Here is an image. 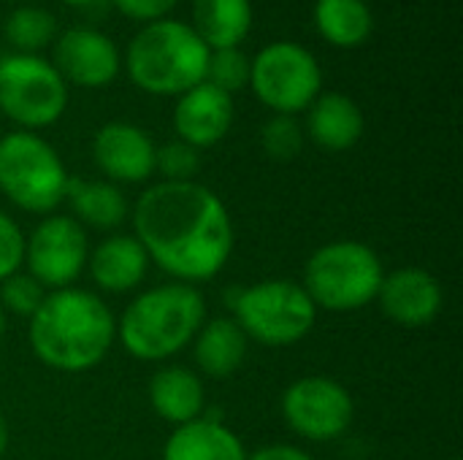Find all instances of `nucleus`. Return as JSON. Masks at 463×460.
<instances>
[{
  "label": "nucleus",
  "instance_id": "35",
  "mask_svg": "<svg viewBox=\"0 0 463 460\" xmlns=\"http://www.w3.org/2000/svg\"><path fill=\"white\" fill-rule=\"evenodd\" d=\"M8 3H22V5H24V3H30V0H8Z\"/></svg>",
  "mask_w": 463,
  "mask_h": 460
},
{
  "label": "nucleus",
  "instance_id": "29",
  "mask_svg": "<svg viewBox=\"0 0 463 460\" xmlns=\"http://www.w3.org/2000/svg\"><path fill=\"white\" fill-rule=\"evenodd\" d=\"M24 266V233L22 228L0 211V282Z\"/></svg>",
  "mask_w": 463,
  "mask_h": 460
},
{
  "label": "nucleus",
  "instance_id": "18",
  "mask_svg": "<svg viewBox=\"0 0 463 460\" xmlns=\"http://www.w3.org/2000/svg\"><path fill=\"white\" fill-rule=\"evenodd\" d=\"M149 404L155 415L163 418L165 423L187 426L203 415L206 407L203 380L184 366L160 369L149 380Z\"/></svg>",
  "mask_w": 463,
  "mask_h": 460
},
{
  "label": "nucleus",
  "instance_id": "17",
  "mask_svg": "<svg viewBox=\"0 0 463 460\" xmlns=\"http://www.w3.org/2000/svg\"><path fill=\"white\" fill-rule=\"evenodd\" d=\"M307 133L326 152H347L364 136V111L345 92H320L307 108Z\"/></svg>",
  "mask_w": 463,
  "mask_h": 460
},
{
  "label": "nucleus",
  "instance_id": "20",
  "mask_svg": "<svg viewBox=\"0 0 463 460\" xmlns=\"http://www.w3.org/2000/svg\"><path fill=\"white\" fill-rule=\"evenodd\" d=\"M250 339L233 317H217L201 325L193 339V358L198 369L212 380L233 377L247 361Z\"/></svg>",
  "mask_w": 463,
  "mask_h": 460
},
{
  "label": "nucleus",
  "instance_id": "25",
  "mask_svg": "<svg viewBox=\"0 0 463 460\" xmlns=\"http://www.w3.org/2000/svg\"><path fill=\"white\" fill-rule=\"evenodd\" d=\"M206 81L217 89L233 95L250 84V57L239 49H212L206 62Z\"/></svg>",
  "mask_w": 463,
  "mask_h": 460
},
{
  "label": "nucleus",
  "instance_id": "5",
  "mask_svg": "<svg viewBox=\"0 0 463 460\" xmlns=\"http://www.w3.org/2000/svg\"><path fill=\"white\" fill-rule=\"evenodd\" d=\"M383 277V260L369 244L339 239L312 252L301 287L317 309L347 314L377 301Z\"/></svg>",
  "mask_w": 463,
  "mask_h": 460
},
{
  "label": "nucleus",
  "instance_id": "21",
  "mask_svg": "<svg viewBox=\"0 0 463 460\" xmlns=\"http://www.w3.org/2000/svg\"><path fill=\"white\" fill-rule=\"evenodd\" d=\"M190 27L209 46V52L241 46V41L252 30V3L250 0H195Z\"/></svg>",
  "mask_w": 463,
  "mask_h": 460
},
{
  "label": "nucleus",
  "instance_id": "16",
  "mask_svg": "<svg viewBox=\"0 0 463 460\" xmlns=\"http://www.w3.org/2000/svg\"><path fill=\"white\" fill-rule=\"evenodd\" d=\"M87 268L92 282L106 293H130L136 290L146 271H149V255L138 244L136 236L117 233L106 236L87 258Z\"/></svg>",
  "mask_w": 463,
  "mask_h": 460
},
{
  "label": "nucleus",
  "instance_id": "14",
  "mask_svg": "<svg viewBox=\"0 0 463 460\" xmlns=\"http://www.w3.org/2000/svg\"><path fill=\"white\" fill-rule=\"evenodd\" d=\"M442 285L426 268H399L383 277L377 304L388 320L404 328L431 325L442 312Z\"/></svg>",
  "mask_w": 463,
  "mask_h": 460
},
{
  "label": "nucleus",
  "instance_id": "24",
  "mask_svg": "<svg viewBox=\"0 0 463 460\" xmlns=\"http://www.w3.org/2000/svg\"><path fill=\"white\" fill-rule=\"evenodd\" d=\"M3 30H5V38L16 46L19 54H35L38 49L52 43V38L57 33V22L46 8L24 3L16 11H11Z\"/></svg>",
  "mask_w": 463,
  "mask_h": 460
},
{
  "label": "nucleus",
  "instance_id": "31",
  "mask_svg": "<svg viewBox=\"0 0 463 460\" xmlns=\"http://www.w3.org/2000/svg\"><path fill=\"white\" fill-rule=\"evenodd\" d=\"M247 460H315L309 453H304L301 447L293 445H269L260 447L258 453L247 455Z\"/></svg>",
  "mask_w": 463,
  "mask_h": 460
},
{
  "label": "nucleus",
  "instance_id": "30",
  "mask_svg": "<svg viewBox=\"0 0 463 460\" xmlns=\"http://www.w3.org/2000/svg\"><path fill=\"white\" fill-rule=\"evenodd\" d=\"M176 3L179 0H114L119 14H125L128 19L144 22V24L165 19L176 8Z\"/></svg>",
  "mask_w": 463,
  "mask_h": 460
},
{
  "label": "nucleus",
  "instance_id": "12",
  "mask_svg": "<svg viewBox=\"0 0 463 460\" xmlns=\"http://www.w3.org/2000/svg\"><path fill=\"white\" fill-rule=\"evenodd\" d=\"M54 70L65 84H76L84 89L109 87L122 65V54L117 43L92 27L65 30L54 41Z\"/></svg>",
  "mask_w": 463,
  "mask_h": 460
},
{
  "label": "nucleus",
  "instance_id": "7",
  "mask_svg": "<svg viewBox=\"0 0 463 460\" xmlns=\"http://www.w3.org/2000/svg\"><path fill=\"white\" fill-rule=\"evenodd\" d=\"M68 171L57 149L30 130L0 138V192L30 214H52L65 201Z\"/></svg>",
  "mask_w": 463,
  "mask_h": 460
},
{
  "label": "nucleus",
  "instance_id": "9",
  "mask_svg": "<svg viewBox=\"0 0 463 460\" xmlns=\"http://www.w3.org/2000/svg\"><path fill=\"white\" fill-rule=\"evenodd\" d=\"M250 87L274 114L307 111L323 89L317 57L293 41H274L250 60Z\"/></svg>",
  "mask_w": 463,
  "mask_h": 460
},
{
  "label": "nucleus",
  "instance_id": "11",
  "mask_svg": "<svg viewBox=\"0 0 463 460\" xmlns=\"http://www.w3.org/2000/svg\"><path fill=\"white\" fill-rule=\"evenodd\" d=\"M87 258V233L73 217L46 214L30 233V239H24L27 274L49 293L71 287L81 277Z\"/></svg>",
  "mask_w": 463,
  "mask_h": 460
},
{
  "label": "nucleus",
  "instance_id": "19",
  "mask_svg": "<svg viewBox=\"0 0 463 460\" xmlns=\"http://www.w3.org/2000/svg\"><path fill=\"white\" fill-rule=\"evenodd\" d=\"M163 460H247V450L228 426L198 418L174 428L163 447Z\"/></svg>",
  "mask_w": 463,
  "mask_h": 460
},
{
  "label": "nucleus",
  "instance_id": "2",
  "mask_svg": "<svg viewBox=\"0 0 463 460\" xmlns=\"http://www.w3.org/2000/svg\"><path fill=\"white\" fill-rule=\"evenodd\" d=\"M27 339L43 366L79 374L95 369L109 355L117 339V320L100 296L62 287L46 293L30 317Z\"/></svg>",
  "mask_w": 463,
  "mask_h": 460
},
{
  "label": "nucleus",
  "instance_id": "8",
  "mask_svg": "<svg viewBox=\"0 0 463 460\" xmlns=\"http://www.w3.org/2000/svg\"><path fill=\"white\" fill-rule=\"evenodd\" d=\"M65 106L68 84L49 60L19 52L0 57V114L35 133L54 125Z\"/></svg>",
  "mask_w": 463,
  "mask_h": 460
},
{
  "label": "nucleus",
  "instance_id": "13",
  "mask_svg": "<svg viewBox=\"0 0 463 460\" xmlns=\"http://www.w3.org/2000/svg\"><path fill=\"white\" fill-rule=\"evenodd\" d=\"M157 146L146 130L130 122H109L92 138L95 165L114 184H138L155 174Z\"/></svg>",
  "mask_w": 463,
  "mask_h": 460
},
{
  "label": "nucleus",
  "instance_id": "3",
  "mask_svg": "<svg viewBox=\"0 0 463 460\" xmlns=\"http://www.w3.org/2000/svg\"><path fill=\"white\" fill-rule=\"evenodd\" d=\"M203 323L206 301L198 287L171 282L144 290L128 304L117 323V339L130 358L157 363L193 344Z\"/></svg>",
  "mask_w": 463,
  "mask_h": 460
},
{
  "label": "nucleus",
  "instance_id": "26",
  "mask_svg": "<svg viewBox=\"0 0 463 460\" xmlns=\"http://www.w3.org/2000/svg\"><path fill=\"white\" fill-rule=\"evenodd\" d=\"M260 144L271 160L288 163V160L298 157L304 149V127L290 114H274L260 127Z\"/></svg>",
  "mask_w": 463,
  "mask_h": 460
},
{
  "label": "nucleus",
  "instance_id": "22",
  "mask_svg": "<svg viewBox=\"0 0 463 460\" xmlns=\"http://www.w3.org/2000/svg\"><path fill=\"white\" fill-rule=\"evenodd\" d=\"M65 201L71 203L76 222L95 230H114L128 217L125 192L114 182H90L71 176L65 187Z\"/></svg>",
  "mask_w": 463,
  "mask_h": 460
},
{
  "label": "nucleus",
  "instance_id": "28",
  "mask_svg": "<svg viewBox=\"0 0 463 460\" xmlns=\"http://www.w3.org/2000/svg\"><path fill=\"white\" fill-rule=\"evenodd\" d=\"M155 171L163 174V182H195L201 171V155L184 141H168L155 155Z\"/></svg>",
  "mask_w": 463,
  "mask_h": 460
},
{
  "label": "nucleus",
  "instance_id": "10",
  "mask_svg": "<svg viewBox=\"0 0 463 460\" xmlns=\"http://www.w3.org/2000/svg\"><path fill=\"white\" fill-rule=\"evenodd\" d=\"M279 407L288 428L315 445L342 439L355 420V401L350 390L323 374L296 380L282 393Z\"/></svg>",
  "mask_w": 463,
  "mask_h": 460
},
{
  "label": "nucleus",
  "instance_id": "4",
  "mask_svg": "<svg viewBox=\"0 0 463 460\" xmlns=\"http://www.w3.org/2000/svg\"><path fill=\"white\" fill-rule=\"evenodd\" d=\"M206 62L209 46L190 24L171 16L144 24L125 52L130 81L149 95L179 98L206 81Z\"/></svg>",
  "mask_w": 463,
  "mask_h": 460
},
{
  "label": "nucleus",
  "instance_id": "23",
  "mask_svg": "<svg viewBox=\"0 0 463 460\" xmlns=\"http://www.w3.org/2000/svg\"><path fill=\"white\" fill-rule=\"evenodd\" d=\"M315 24L331 46L355 49L369 41L374 30V16L366 0H317Z\"/></svg>",
  "mask_w": 463,
  "mask_h": 460
},
{
  "label": "nucleus",
  "instance_id": "32",
  "mask_svg": "<svg viewBox=\"0 0 463 460\" xmlns=\"http://www.w3.org/2000/svg\"><path fill=\"white\" fill-rule=\"evenodd\" d=\"M8 442H11L8 426H5V420H3V415H0V460L5 458V453H8Z\"/></svg>",
  "mask_w": 463,
  "mask_h": 460
},
{
  "label": "nucleus",
  "instance_id": "6",
  "mask_svg": "<svg viewBox=\"0 0 463 460\" xmlns=\"http://www.w3.org/2000/svg\"><path fill=\"white\" fill-rule=\"evenodd\" d=\"M231 309L244 336L266 347L298 344L317 323V306L307 290L290 279H263L239 287L231 298Z\"/></svg>",
  "mask_w": 463,
  "mask_h": 460
},
{
  "label": "nucleus",
  "instance_id": "27",
  "mask_svg": "<svg viewBox=\"0 0 463 460\" xmlns=\"http://www.w3.org/2000/svg\"><path fill=\"white\" fill-rule=\"evenodd\" d=\"M46 293L49 290L41 282H35L30 274L16 271V274H11L8 279L0 282V309L30 320L38 312V306L43 304Z\"/></svg>",
  "mask_w": 463,
  "mask_h": 460
},
{
  "label": "nucleus",
  "instance_id": "34",
  "mask_svg": "<svg viewBox=\"0 0 463 460\" xmlns=\"http://www.w3.org/2000/svg\"><path fill=\"white\" fill-rule=\"evenodd\" d=\"M3 333H5V312L0 309V342H3Z\"/></svg>",
  "mask_w": 463,
  "mask_h": 460
},
{
  "label": "nucleus",
  "instance_id": "33",
  "mask_svg": "<svg viewBox=\"0 0 463 460\" xmlns=\"http://www.w3.org/2000/svg\"><path fill=\"white\" fill-rule=\"evenodd\" d=\"M62 3L76 5V8H87V5H92V3H98V0H62Z\"/></svg>",
  "mask_w": 463,
  "mask_h": 460
},
{
  "label": "nucleus",
  "instance_id": "15",
  "mask_svg": "<svg viewBox=\"0 0 463 460\" xmlns=\"http://www.w3.org/2000/svg\"><path fill=\"white\" fill-rule=\"evenodd\" d=\"M233 125V98L209 81L182 92L174 106V130L179 141L209 149L220 144Z\"/></svg>",
  "mask_w": 463,
  "mask_h": 460
},
{
  "label": "nucleus",
  "instance_id": "1",
  "mask_svg": "<svg viewBox=\"0 0 463 460\" xmlns=\"http://www.w3.org/2000/svg\"><path fill=\"white\" fill-rule=\"evenodd\" d=\"M133 236L149 263L184 285L214 279L233 252V222L201 182H157L133 206Z\"/></svg>",
  "mask_w": 463,
  "mask_h": 460
}]
</instances>
